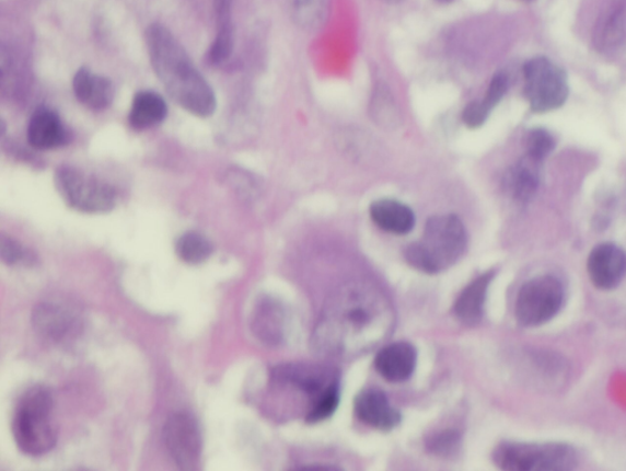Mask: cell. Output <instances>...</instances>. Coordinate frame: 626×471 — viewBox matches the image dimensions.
<instances>
[{
  "mask_svg": "<svg viewBox=\"0 0 626 471\" xmlns=\"http://www.w3.org/2000/svg\"><path fill=\"white\" fill-rule=\"evenodd\" d=\"M462 438L455 430H443L427 439L426 446L436 456L450 457L457 452Z\"/></svg>",
  "mask_w": 626,
  "mask_h": 471,
  "instance_id": "28",
  "label": "cell"
},
{
  "mask_svg": "<svg viewBox=\"0 0 626 471\" xmlns=\"http://www.w3.org/2000/svg\"><path fill=\"white\" fill-rule=\"evenodd\" d=\"M33 324L40 338L58 345L74 342L82 332L79 312L59 302L38 303Z\"/></svg>",
  "mask_w": 626,
  "mask_h": 471,
  "instance_id": "10",
  "label": "cell"
},
{
  "mask_svg": "<svg viewBox=\"0 0 626 471\" xmlns=\"http://www.w3.org/2000/svg\"><path fill=\"white\" fill-rule=\"evenodd\" d=\"M336 312L327 321L328 344L333 347L349 349L363 345L378 337L379 329L384 328V307L379 298L367 292H348L338 302Z\"/></svg>",
  "mask_w": 626,
  "mask_h": 471,
  "instance_id": "3",
  "label": "cell"
},
{
  "mask_svg": "<svg viewBox=\"0 0 626 471\" xmlns=\"http://www.w3.org/2000/svg\"><path fill=\"white\" fill-rule=\"evenodd\" d=\"M417 363V352L408 342H396L387 345L375 357V370L392 383L409 380Z\"/></svg>",
  "mask_w": 626,
  "mask_h": 471,
  "instance_id": "14",
  "label": "cell"
},
{
  "mask_svg": "<svg viewBox=\"0 0 626 471\" xmlns=\"http://www.w3.org/2000/svg\"><path fill=\"white\" fill-rule=\"evenodd\" d=\"M592 285L601 290L617 288L626 277V253L613 243L594 246L588 259Z\"/></svg>",
  "mask_w": 626,
  "mask_h": 471,
  "instance_id": "11",
  "label": "cell"
},
{
  "mask_svg": "<svg viewBox=\"0 0 626 471\" xmlns=\"http://www.w3.org/2000/svg\"><path fill=\"white\" fill-rule=\"evenodd\" d=\"M54 398L45 387H33L20 397L13 418V435L21 452L40 457L57 444V432L50 422Z\"/></svg>",
  "mask_w": 626,
  "mask_h": 471,
  "instance_id": "4",
  "label": "cell"
},
{
  "mask_svg": "<svg viewBox=\"0 0 626 471\" xmlns=\"http://www.w3.org/2000/svg\"><path fill=\"white\" fill-rule=\"evenodd\" d=\"M339 401V387L338 383H334L311 404L306 422L309 424L325 422L326 418L336 413Z\"/></svg>",
  "mask_w": 626,
  "mask_h": 471,
  "instance_id": "25",
  "label": "cell"
},
{
  "mask_svg": "<svg viewBox=\"0 0 626 471\" xmlns=\"http://www.w3.org/2000/svg\"><path fill=\"white\" fill-rule=\"evenodd\" d=\"M508 88L509 80L505 72H498V74L490 80L486 96L483 100L489 111L496 108L499 102L503 100Z\"/></svg>",
  "mask_w": 626,
  "mask_h": 471,
  "instance_id": "29",
  "label": "cell"
},
{
  "mask_svg": "<svg viewBox=\"0 0 626 471\" xmlns=\"http://www.w3.org/2000/svg\"><path fill=\"white\" fill-rule=\"evenodd\" d=\"M542 162L525 156L505 177V188L518 204H528L540 186V165Z\"/></svg>",
  "mask_w": 626,
  "mask_h": 471,
  "instance_id": "18",
  "label": "cell"
},
{
  "mask_svg": "<svg viewBox=\"0 0 626 471\" xmlns=\"http://www.w3.org/2000/svg\"><path fill=\"white\" fill-rule=\"evenodd\" d=\"M169 115V106L160 93L141 91L135 94L129 114V123L135 130H146L163 123Z\"/></svg>",
  "mask_w": 626,
  "mask_h": 471,
  "instance_id": "21",
  "label": "cell"
},
{
  "mask_svg": "<svg viewBox=\"0 0 626 471\" xmlns=\"http://www.w3.org/2000/svg\"><path fill=\"white\" fill-rule=\"evenodd\" d=\"M489 111L486 104L482 101H474L468 103L463 111V122L470 129L482 128L489 117Z\"/></svg>",
  "mask_w": 626,
  "mask_h": 471,
  "instance_id": "30",
  "label": "cell"
},
{
  "mask_svg": "<svg viewBox=\"0 0 626 471\" xmlns=\"http://www.w3.org/2000/svg\"><path fill=\"white\" fill-rule=\"evenodd\" d=\"M468 236L455 215L434 216L427 221L422 238L406 246L405 260L424 274H440L461 260L467 249Z\"/></svg>",
  "mask_w": 626,
  "mask_h": 471,
  "instance_id": "2",
  "label": "cell"
},
{
  "mask_svg": "<svg viewBox=\"0 0 626 471\" xmlns=\"http://www.w3.org/2000/svg\"><path fill=\"white\" fill-rule=\"evenodd\" d=\"M436 2L440 4H451L454 0H436Z\"/></svg>",
  "mask_w": 626,
  "mask_h": 471,
  "instance_id": "31",
  "label": "cell"
},
{
  "mask_svg": "<svg viewBox=\"0 0 626 471\" xmlns=\"http://www.w3.org/2000/svg\"><path fill=\"white\" fill-rule=\"evenodd\" d=\"M285 328L283 308L270 299L259 301L252 320V330L255 336L265 344L276 345L283 341Z\"/></svg>",
  "mask_w": 626,
  "mask_h": 471,
  "instance_id": "20",
  "label": "cell"
},
{
  "mask_svg": "<svg viewBox=\"0 0 626 471\" xmlns=\"http://www.w3.org/2000/svg\"><path fill=\"white\" fill-rule=\"evenodd\" d=\"M27 140L36 150H56L68 142V131L55 111L39 107L31 115Z\"/></svg>",
  "mask_w": 626,
  "mask_h": 471,
  "instance_id": "13",
  "label": "cell"
},
{
  "mask_svg": "<svg viewBox=\"0 0 626 471\" xmlns=\"http://www.w3.org/2000/svg\"><path fill=\"white\" fill-rule=\"evenodd\" d=\"M594 45L601 51L618 49L626 44V0H615L594 31Z\"/></svg>",
  "mask_w": 626,
  "mask_h": 471,
  "instance_id": "19",
  "label": "cell"
},
{
  "mask_svg": "<svg viewBox=\"0 0 626 471\" xmlns=\"http://www.w3.org/2000/svg\"><path fill=\"white\" fill-rule=\"evenodd\" d=\"M525 97L535 113H547L563 106L569 96L566 71L546 57H536L524 66Z\"/></svg>",
  "mask_w": 626,
  "mask_h": 471,
  "instance_id": "8",
  "label": "cell"
},
{
  "mask_svg": "<svg viewBox=\"0 0 626 471\" xmlns=\"http://www.w3.org/2000/svg\"><path fill=\"white\" fill-rule=\"evenodd\" d=\"M370 216L375 226L396 236L410 233L416 222L413 209L393 198H381L372 203Z\"/></svg>",
  "mask_w": 626,
  "mask_h": 471,
  "instance_id": "17",
  "label": "cell"
},
{
  "mask_svg": "<svg viewBox=\"0 0 626 471\" xmlns=\"http://www.w3.org/2000/svg\"><path fill=\"white\" fill-rule=\"evenodd\" d=\"M353 410L363 424L375 430L391 432L402 422L401 413L391 405L387 395L378 389H367L355 397Z\"/></svg>",
  "mask_w": 626,
  "mask_h": 471,
  "instance_id": "12",
  "label": "cell"
},
{
  "mask_svg": "<svg viewBox=\"0 0 626 471\" xmlns=\"http://www.w3.org/2000/svg\"><path fill=\"white\" fill-rule=\"evenodd\" d=\"M555 138L545 129H535L529 133L526 139V156L536 161H544L555 150Z\"/></svg>",
  "mask_w": 626,
  "mask_h": 471,
  "instance_id": "26",
  "label": "cell"
},
{
  "mask_svg": "<svg viewBox=\"0 0 626 471\" xmlns=\"http://www.w3.org/2000/svg\"><path fill=\"white\" fill-rule=\"evenodd\" d=\"M72 89H74L79 102L92 111L107 110L113 103L114 94H116L109 79L93 74L88 68H81L77 71L74 80H72Z\"/></svg>",
  "mask_w": 626,
  "mask_h": 471,
  "instance_id": "15",
  "label": "cell"
},
{
  "mask_svg": "<svg viewBox=\"0 0 626 471\" xmlns=\"http://www.w3.org/2000/svg\"><path fill=\"white\" fill-rule=\"evenodd\" d=\"M146 46L155 76L170 96L196 117H211L217 108L215 91L171 31L151 25L146 30Z\"/></svg>",
  "mask_w": 626,
  "mask_h": 471,
  "instance_id": "1",
  "label": "cell"
},
{
  "mask_svg": "<svg viewBox=\"0 0 626 471\" xmlns=\"http://www.w3.org/2000/svg\"><path fill=\"white\" fill-rule=\"evenodd\" d=\"M499 469L513 471L571 470L579 463L576 448L566 444L503 443L494 452Z\"/></svg>",
  "mask_w": 626,
  "mask_h": 471,
  "instance_id": "5",
  "label": "cell"
},
{
  "mask_svg": "<svg viewBox=\"0 0 626 471\" xmlns=\"http://www.w3.org/2000/svg\"><path fill=\"white\" fill-rule=\"evenodd\" d=\"M0 256H2L3 263L9 266L20 264L31 265L35 263L34 255H31L16 240L7 236L0 238Z\"/></svg>",
  "mask_w": 626,
  "mask_h": 471,
  "instance_id": "27",
  "label": "cell"
},
{
  "mask_svg": "<svg viewBox=\"0 0 626 471\" xmlns=\"http://www.w3.org/2000/svg\"><path fill=\"white\" fill-rule=\"evenodd\" d=\"M290 5L297 25L310 33L325 26L329 16L331 0H290Z\"/></svg>",
  "mask_w": 626,
  "mask_h": 471,
  "instance_id": "23",
  "label": "cell"
},
{
  "mask_svg": "<svg viewBox=\"0 0 626 471\" xmlns=\"http://www.w3.org/2000/svg\"><path fill=\"white\" fill-rule=\"evenodd\" d=\"M231 5V0H215L217 36L208 51V60L213 66L224 65L233 54L234 30Z\"/></svg>",
  "mask_w": 626,
  "mask_h": 471,
  "instance_id": "22",
  "label": "cell"
},
{
  "mask_svg": "<svg viewBox=\"0 0 626 471\" xmlns=\"http://www.w3.org/2000/svg\"><path fill=\"white\" fill-rule=\"evenodd\" d=\"M210 239L198 232H186L176 240L175 253L185 264L200 265L213 254Z\"/></svg>",
  "mask_w": 626,
  "mask_h": 471,
  "instance_id": "24",
  "label": "cell"
},
{
  "mask_svg": "<svg viewBox=\"0 0 626 471\" xmlns=\"http://www.w3.org/2000/svg\"><path fill=\"white\" fill-rule=\"evenodd\" d=\"M495 276L494 269L487 271L462 291L454 303V315L459 321L474 326L483 320L488 289Z\"/></svg>",
  "mask_w": 626,
  "mask_h": 471,
  "instance_id": "16",
  "label": "cell"
},
{
  "mask_svg": "<svg viewBox=\"0 0 626 471\" xmlns=\"http://www.w3.org/2000/svg\"><path fill=\"white\" fill-rule=\"evenodd\" d=\"M163 441L174 463L182 470H195L202 455V435L189 413H175L163 428Z\"/></svg>",
  "mask_w": 626,
  "mask_h": 471,
  "instance_id": "9",
  "label": "cell"
},
{
  "mask_svg": "<svg viewBox=\"0 0 626 471\" xmlns=\"http://www.w3.org/2000/svg\"><path fill=\"white\" fill-rule=\"evenodd\" d=\"M55 183L62 200L82 214H107L117 206V192L111 184L74 166L61 165Z\"/></svg>",
  "mask_w": 626,
  "mask_h": 471,
  "instance_id": "6",
  "label": "cell"
},
{
  "mask_svg": "<svg viewBox=\"0 0 626 471\" xmlns=\"http://www.w3.org/2000/svg\"><path fill=\"white\" fill-rule=\"evenodd\" d=\"M384 2H389V3H399V2H402V0H384Z\"/></svg>",
  "mask_w": 626,
  "mask_h": 471,
  "instance_id": "32",
  "label": "cell"
},
{
  "mask_svg": "<svg viewBox=\"0 0 626 471\" xmlns=\"http://www.w3.org/2000/svg\"><path fill=\"white\" fill-rule=\"evenodd\" d=\"M566 301V289L555 276L532 278L520 288L515 301L517 321L524 328H538L555 319Z\"/></svg>",
  "mask_w": 626,
  "mask_h": 471,
  "instance_id": "7",
  "label": "cell"
},
{
  "mask_svg": "<svg viewBox=\"0 0 626 471\" xmlns=\"http://www.w3.org/2000/svg\"><path fill=\"white\" fill-rule=\"evenodd\" d=\"M526 2H531V0H526Z\"/></svg>",
  "mask_w": 626,
  "mask_h": 471,
  "instance_id": "33",
  "label": "cell"
}]
</instances>
